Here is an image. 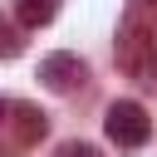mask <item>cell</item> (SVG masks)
Here are the masks:
<instances>
[{"label": "cell", "instance_id": "5b68a950", "mask_svg": "<svg viewBox=\"0 0 157 157\" xmlns=\"http://www.w3.org/2000/svg\"><path fill=\"white\" fill-rule=\"evenodd\" d=\"M54 15H59V0H15V20H20V25H29V29L49 25Z\"/></svg>", "mask_w": 157, "mask_h": 157}, {"label": "cell", "instance_id": "7a4b0ae2", "mask_svg": "<svg viewBox=\"0 0 157 157\" xmlns=\"http://www.w3.org/2000/svg\"><path fill=\"white\" fill-rule=\"evenodd\" d=\"M103 132H108L118 147H142V142L152 137L147 108H142V103H132V98H118V103L108 108V118H103Z\"/></svg>", "mask_w": 157, "mask_h": 157}, {"label": "cell", "instance_id": "ba28073f", "mask_svg": "<svg viewBox=\"0 0 157 157\" xmlns=\"http://www.w3.org/2000/svg\"><path fill=\"white\" fill-rule=\"evenodd\" d=\"M147 5H157V0H147Z\"/></svg>", "mask_w": 157, "mask_h": 157}, {"label": "cell", "instance_id": "8992f818", "mask_svg": "<svg viewBox=\"0 0 157 157\" xmlns=\"http://www.w3.org/2000/svg\"><path fill=\"white\" fill-rule=\"evenodd\" d=\"M59 157H103V152L88 147V142H69V147H59Z\"/></svg>", "mask_w": 157, "mask_h": 157}, {"label": "cell", "instance_id": "277c9868", "mask_svg": "<svg viewBox=\"0 0 157 157\" xmlns=\"http://www.w3.org/2000/svg\"><path fill=\"white\" fill-rule=\"evenodd\" d=\"M5 113H10V132H15V142H20V147H34V142L49 132V118H44L34 103H15V98H10V103H5Z\"/></svg>", "mask_w": 157, "mask_h": 157}, {"label": "cell", "instance_id": "6da1fadb", "mask_svg": "<svg viewBox=\"0 0 157 157\" xmlns=\"http://www.w3.org/2000/svg\"><path fill=\"white\" fill-rule=\"evenodd\" d=\"M118 69L132 74L137 83H157V34L137 15H128V25L118 34Z\"/></svg>", "mask_w": 157, "mask_h": 157}, {"label": "cell", "instance_id": "3957f363", "mask_svg": "<svg viewBox=\"0 0 157 157\" xmlns=\"http://www.w3.org/2000/svg\"><path fill=\"white\" fill-rule=\"evenodd\" d=\"M39 78H44V88H54V93H74V88L88 78V69H83L78 54H49V59L39 64Z\"/></svg>", "mask_w": 157, "mask_h": 157}, {"label": "cell", "instance_id": "52a82bcc", "mask_svg": "<svg viewBox=\"0 0 157 157\" xmlns=\"http://www.w3.org/2000/svg\"><path fill=\"white\" fill-rule=\"evenodd\" d=\"M0 49H5V59H15V54H20V34L5 29V44H0Z\"/></svg>", "mask_w": 157, "mask_h": 157}]
</instances>
